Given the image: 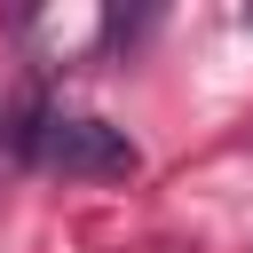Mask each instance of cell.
I'll use <instances>...</instances> for the list:
<instances>
[{
	"label": "cell",
	"mask_w": 253,
	"mask_h": 253,
	"mask_svg": "<svg viewBox=\"0 0 253 253\" xmlns=\"http://www.w3.org/2000/svg\"><path fill=\"white\" fill-rule=\"evenodd\" d=\"M32 166L71 174V182H126V174L142 166V150H134V134H126V126H111V119H87V111H47Z\"/></svg>",
	"instance_id": "1"
}]
</instances>
